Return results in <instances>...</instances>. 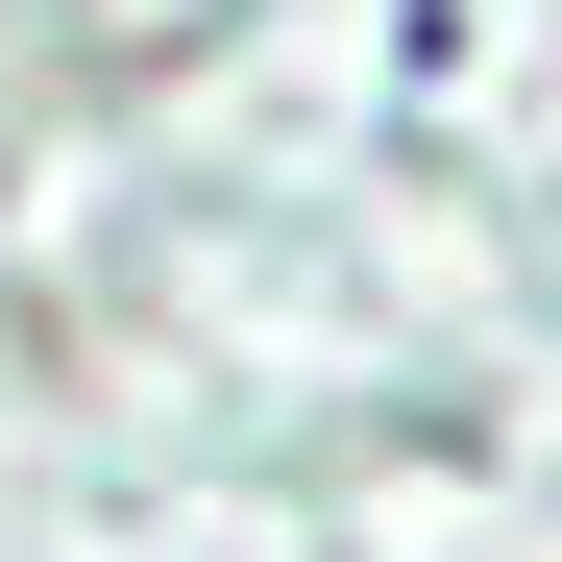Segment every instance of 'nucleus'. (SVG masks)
Returning a JSON list of instances; mask_svg holds the SVG:
<instances>
[]
</instances>
